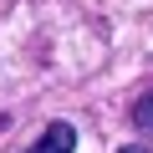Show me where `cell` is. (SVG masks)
<instances>
[{
    "mask_svg": "<svg viewBox=\"0 0 153 153\" xmlns=\"http://www.w3.org/2000/svg\"><path fill=\"white\" fill-rule=\"evenodd\" d=\"M133 123H138L143 133H153V92H143V97L133 102Z\"/></svg>",
    "mask_w": 153,
    "mask_h": 153,
    "instance_id": "cell-2",
    "label": "cell"
},
{
    "mask_svg": "<svg viewBox=\"0 0 153 153\" xmlns=\"http://www.w3.org/2000/svg\"><path fill=\"white\" fill-rule=\"evenodd\" d=\"M71 148H76V128L71 123H46L26 153H71Z\"/></svg>",
    "mask_w": 153,
    "mask_h": 153,
    "instance_id": "cell-1",
    "label": "cell"
},
{
    "mask_svg": "<svg viewBox=\"0 0 153 153\" xmlns=\"http://www.w3.org/2000/svg\"><path fill=\"white\" fill-rule=\"evenodd\" d=\"M123 153H153V148H143V143H128V148H123Z\"/></svg>",
    "mask_w": 153,
    "mask_h": 153,
    "instance_id": "cell-3",
    "label": "cell"
}]
</instances>
